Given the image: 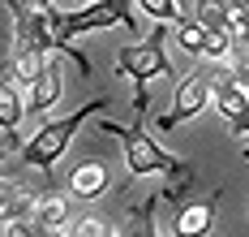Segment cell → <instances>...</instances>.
Instances as JSON below:
<instances>
[{"label": "cell", "instance_id": "cell-1", "mask_svg": "<svg viewBox=\"0 0 249 237\" xmlns=\"http://www.w3.org/2000/svg\"><path fill=\"white\" fill-rule=\"evenodd\" d=\"M133 4L138 0H90L82 9H43L48 18V39L56 56H73L77 69L90 74V60L73 48L77 35H90V30H112V26H133Z\"/></svg>", "mask_w": 249, "mask_h": 237}, {"label": "cell", "instance_id": "cell-2", "mask_svg": "<svg viewBox=\"0 0 249 237\" xmlns=\"http://www.w3.org/2000/svg\"><path fill=\"white\" fill-rule=\"evenodd\" d=\"M172 22H159L142 43H129L116 52V74L133 78L138 86V108H146V86L155 78H172V60H168V39H172Z\"/></svg>", "mask_w": 249, "mask_h": 237}, {"label": "cell", "instance_id": "cell-3", "mask_svg": "<svg viewBox=\"0 0 249 237\" xmlns=\"http://www.w3.org/2000/svg\"><path fill=\"white\" fill-rule=\"evenodd\" d=\"M103 108H107V99H95V104H82L77 112L60 117V121H43L39 130L26 138L22 159L30 164V168H39V173H52V168L60 164V156L69 151L73 134L82 130V121H90V117H95V112H103Z\"/></svg>", "mask_w": 249, "mask_h": 237}, {"label": "cell", "instance_id": "cell-4", "mask_svg": "<svg viewBox=\"0 0 249 237\" xmlns=\"http://www.w3.org/2000/svg\"><path fill=\"white\" fill-rule=\"evenodd\" d=\"M103 134H112V138H121L124 147V168H129V177H150V173H168L176 164L172 151H163L155 138H150L142 125H121V121H95Z\"/></svg>", "mask_w": 249, "mask_h": 237}, {"label": "cell", "instance_id": "cell-5", "mask_svg": "<svg viewBox=\"0 0 249 237\" xmlns=\"http://www.w3.org/2000/svg\"><path fill=\"white\" fill-rule=\"evenodd\" d=\"M215 104V95H211V74H185V78L176 82V91H172V104L159 112V121H155V130H176V125H185V121H194L202 108H211Z\"/></svg>", "mask_w": 249, "mask_h": 237}, {"label": "cell", "instance_id": "cell-6", "mask_svg": "<svg viewBox=\"0 0 249 237\" xmlns=\"http://www.w3.org/2000/svg\"><path fill=\"white\" fill-rule=\"evenodd\" d=\"M215 216H219V190H211V194H202V198H194L176 211L172 237H206L215 229Z\"/></svg>", "mask_w": 249, "mask_h": 237}, {"label": "cell", "instance_id": "cell-7", "mask_svg": "<svg viewBox=\"0 0 249 237\" xmlns=\"http://www.w3.org/2000/svg\"><path fill=\"white\" fill-rule=\"evenodd\" d=\"M211 95H215V112H219L224 121L241 117L249 108V86H241L228 65H215V74H211Z\"/></svg>", "mask_w": 249, "mask_h": 237}, {"label": "cell", "instance_id": "cell-8", "mask_svg": "<svg viewBox=\"0 0 249 237\" xmlns=\"http://www.w3.org/2000/svg\"><path fill=\"white\" fill-rule=\"evenodd\" d=\"M60 95H65V74H60V56H52L48 69H43L39 78L26 86V108L39 117V112H48V108L56 104Z\"/></svg>", "mask_w": 249, "mask_h": 237}, {"label": "cell", "instance_id": "cell-9", "mask_svg": "<svg viewBox=\"0 0 249 237\" xmlns=\"http://www.w3.org/2000/svg\"><path fill=\"white\" fill-rule=\"evenodd\" d=\"M107 185H112V173H107L103 159H86V164H77L73 177H69V190H73V198H82V203H90V198L107 194Z\"/></svg>", "mask_w": 249, "mask_h": 237}, {"label": "cell", "instance_id": "cell-10", "mask_svg": "<svg viewBox=\"0 0 249 237\" xmlns=\"http://www.w3.org/2000/svg\"><path fill=\"white\" fill-rule=\"evenodd\" d=\"M35 203H39V194L22 190L18 181H4L0 185V224L13 229L18 220H30V216H35Z\"/></svg>", "mask_w": 249, "mask_h": 237}, {"label": "cell", "instance_id": "cell-11", "mask_svg": "<svg viewBox=\"0 0 249 237\" xmlns=\"http://www.w3.org/2000/svg\"><path fill=\"white\" fill-rule=\"evenodd\" d=\"M163 203V194H150L142 203H133V207H124V224L116 237H159V224H155V211Z\"/></svg>", "mask_w": 249, "mask_h": 237}, {"label": "cell", "instance_id": "cell-12", "mask_svg": "<svg viewBox=\"0 0 249 237\" xmlns=\"http://www.w3.org/2000/svg\"><path fill=\"white\" fill-rule=\"evenodd\" d=\"M35 224H43V229H60V224H69V198L65 194H39V203H35V216H30Z\"/></svg>", "mask_w": 249, "mask_h": 237}, {"label": "cell", "instance_id": "cell-13", "mask_svg": "<svg viewBox=\"0 0 249 237\" xmlns=\"http://www.w3.org/2000/svg\"><path fill=\"white\" fill-rule=\"evenodd\" d=\"M48 60L52 56L43 52H30V48H13V60H9V78L13 82H22V86H30V82L39 78L43 69H48Z\"/></svg>", "mask_w": 249, "mask_h": 237}, {"label": "cell", "instance_id": "cell-14", "mask_svg": "<svg viewBox=\"0 0 249 237\" xmlns=\"http://www.w3.org/2000/svg\"><path fill=\"white\" fill-rule=\"evenodd\" d=\"M206 39H211V26H202L198 13H189L185 22H176V43H180L189 56H202V52H206Z\"/></svg>", "mask_w": 249, "mask_h": 237}, {"label": "cell", "instance_id": "cell-15", "mask_svg": "<svg viewBox=\"0 0 249 237\" xmlns=\"http://www.w3.org/2000/svg\"><path fill=\"white\" fill-rule=\"evenodd\" d=\"M18 86L22 82L4 78L0 86V130H18V121H22V95H18Z\"/></svg>", "mask_w": 249, "mask_h": 237}, {"label": "cell", "instance_id": "cell-16", "mask_svg": "<svg viewBox=\"0 0 249 237\" xmlns=\"http://www.w3.org/2000/svg\"><path fill=\"white\" fill-rule=\"evenodd\" d=\"M138 9L146 13V18H155V22H185L189 18V9L180 4V0H138Z\"/></svg>", "mask_w": 249, "mask_h": 237}, {"label": "cell", "instance_id": "cell-17", "mask_svg": "<svg viewBox=\"0 0 249 237\" xmlns=\"http://www.w3.org/2000/svg\"><path fill=\"white\" fill-rule=\"evenodd\" d=\"M163 177H168V181H163V198H180L185 190H194V168H189V164H180V159H176Z\"/></svg>", "mask_w": 249, "mask_h": 237}, {"label": "cell", "instance_id": "cell-18", "mask_svg": "<svg viewBox=\"0 0 249 237\" xmlns=\"http://www.w3.org/2000/svg\"><path fill=\"white\" fill-rule=\"evenodd\" d=\"M232 48H236V39H232L224 26H215V30H211V39H206V52H202V56L215 60V65H224L228 56H232Z\"/></svg>", "mask_w": 249, "mask_h": 237}, {"label": "cell", "instance_id": "cell-19", "mask_svg": "<svg viewBox=\"0 0 249 237\" xmlns=\"http://www.w3.org/2000/svg\"><path fill=\"white\" fill-rule=\"evenodd\" d=\"M69 237H116V233H112V224L103 216H77L69 224Z\"/></svg>", "mask_w": 249, "mask_h": 237}, {"label": "cell", "instance_id": "cell-20", "mask_svg": "<svg viewBox=\"0 0 249 237\" xmlns=\"http://www.w3.org/2000/svg\"><path fill=\"white\" fill-rule=\"evenodd\" d=\"M228 9H232V4H228V0H198V9H194V13H198L202 18V26H228Z\"/></svg>", "mask_w": 249, "mask_h": 237}, {"label": "cell", "instance_id": "cell-21", "mask_svg": "<svg viewBox=\"0 0 249 237\" xmlns=\"http://www.w3.org/2000/svg\"><path fill=\"white\" fill-rule=\"evenodd\" d=\"M224 30L236 39V43H245V48H249V9H245V4H232V9H228V26Z\"/></svg>", "mask_w": 249, "mask_h": 237}, {"label": "cell", "instance_id": "cell-22", "mask_svg": "<svg viewBox=\"0 0 249 237\" xmlns=\"http://www.w3.org/2000/svg\"><path fill=\"white\" fill-rule=\"evenodd\" d=\"M9 237H48V229L35 224V220H18V224L9 229Z\"/></svg>", "mask_w": 249, "mask_h": 237}, {"label": "cell", "instance_id": "cell-23", "mask_svg": "<svg viewBox=\"0 0 249 237\" xmlns=\"http://www.w3.org/2000/svg\"><path fill=\"white\" fill-rule=\"evenodd\" d=\"M0 147H4V156H22L26 142H18V130H0Z\"/></svg>", "mask_w": 249, "mask_h": 237}, {"label": "cell", "instance_id": "cell-24", "mask_svg": "<svg viewBox=\"0 0 249 237\" xmlns=\"http://www.w3.org/2000/svg\"><path fill=\"white\" fill-rule=\"evenodd\" d=\"M228 130H232V134H241V138H249V108L241 112V117H232V121H228Z\"/></svg>", "mask_w": 249, "mask_h": 237}, {"label": "cell", "instance_id": "cell-25", "mask_svg": "<svg viewBox=\"0 0 249 237\" xmlns=\"http://www.w3.org/2000/svg\"><path fill=\"white\" fill-rule=\"evenodd\" d=\"M26 4H35V9H52L56 0H26Z\"/></svg>", "mask_w": 249, "mask_h": 237}, {"label": "cell", "instance_id": "cell-26", "mask_svg": "<svg viewBox=\"0 0 249 237\" xmlns=\"http://www.w3.org/2000/svg\"><path fill=\"white\" fill-rule=\"evenodd\" d=\"M245 164H249V147H245Z\"/></svg>", "mask_w": 249, "mask_h": 237}, {"label": "cell", "instance_id": "cell-27", "mask_svg": "<svg viewBox=\"0 0 249 237\" xmlns=\"http://www.w3.org/2000/svg\"><path fill=\"white\" fill-rule=\"evenodd\" d=\"M180 4H185V9H189V0H180Z\"/></svg>", "mask_w": 249, "mask_h": 237}, {"label": "cell", "instance_id": "cell-28", "mask_svg": "<svg viewBox=\"0 0 249 237\" xmlns=\"http://www.w3.org/2000/svg\"><path fill=\"white\" fill-rule=\"evenodd\" d=\"M86 4H90V0H86Z\"/></svg>", "mask_w": 249, "mask_h": 237}]
</instances>
